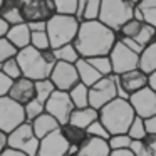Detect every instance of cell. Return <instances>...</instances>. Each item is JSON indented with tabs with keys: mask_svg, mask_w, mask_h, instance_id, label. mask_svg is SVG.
<instances>
[{
	"mask_svg": "<svg viewBox=\"0 0 156 156\" xmlns=\"http://www.w3.org/2000/svg\"><path fill=\"white\" fill-rule=\"evenodd\" d=\"M146 148V156H156V134L153 133H146V136L143 138Z\"/></svg>",
	"mask_w": 156,
	"mask_h": 156,
	"instance_id": "cell-39",
	"label": "cell"
},
{
	"mask_svg": "<svg viewBox=\"0 0 156 156\" xmlns=\"http://www.w3.org/2000/svg\"><path fill=\"white\" fill-rule=\"evenodd\" d=\"M5 37L12 42L17 49H22L25 45L30 44V29H29L27 22H20V24H14L9 27Z\"/></svg>",
	"mask_w": 156,
	"mask_h": 156,
	"instance_id": "cell-19",
	"label": "cell"
},
{
	"mask_svg": "<svg viewBox=\"0 0 156 156\" xmlns=\"http://www.w3.org/2000/svg\"><path fill=\"white\" fill-rule=\"evenodd\" d=\"M128 2H131V4H134V5H136V4L139 2V0H128Z\"/></svg>",
	"mask_w": 156,
	"mask_h": 156,
	"instance_id": "cell-50",
	"label": "cell"
},
{
	"mask_svg": "<svg viewBox=\"0 0 156 156\" xmlns=\"http://www.w3.org/2000/svg\"><path fill=\"white\" fill-rule=\"evenodd\" d=\"M109 59H111L112 66V74H122L126 71L136 69L139 64V54L134 52L133 49H129L122 41L116 39L114 45L109 51Z\"/></svg>",
	"mask_w": 156,
	"mask_h": 156,
	"instance_id": "cell-10",
	"label": "cell"
},
{
	"mask_svg": "<svg viewBox=\"0 0 156 156\" xmlns=\"http://www.w3.org/2000/svg\"><path fill=\"white\" fill-rule=\"evenodd\" d=\"M25 121L24 104L17 102L10 96H0V129L10 133Z\"/></svg>",
	"mask_w": 156,
	"mask_h": 156,
	"instance_id": "cell-9",
	"label": "cell"
},
{
	"mask_svg": "<svg viewBox=\"0 0 156 156\" xmlns=\"http://www.w3.org/2000/svg\"><path fill=\"white\" fill-rule=\"evenodd\" d=\"M109 156H134L129 146H122V148H114L109 151Z\"/></svg>",
	"mask_w": 156,
	"mask_h": 156,
	"instance_id": "cell-42",
	"label": "cell"
},
{
	"mask_svg": "<svg viewBox=\"0 0 156 156\" xmlns=\"http://www.w3.org/2000/svg\"><path fill=\"white\" fill-rule=\"evenodd\" d=\"M19 49L9 41L7 37H0V69H2V64L4 61H7L9 57H14L17 54Z\"/></svg>",
	"mask_w": 156,
	"mask_h": 156,
	"instance_id": "cell-33",
	"label": "cell"
},
{
	"mask_svg": "<svg viewBox=\"0 0 156 156\" xmlns=\"http://www.w3.org/2000/svg\"><path fill=\"white\" fill-rule=\"evenodd\" d=\"M9 27H10V24H9V22L5 20L2 15H0V37H5V34H7Z\"/></svg>",
	"mask_w": 156,
	"mask_h": 156,
	"instance_id": "cell-46",
	"label": "cell"
},
{
	"mask_svg": "<svg viewBox=\"0 0 156 156\" xmlns=\"http://www.w3.org/2000/svg\"><path fill=\"white\" fill-rule=\"evenodd\" d=\"M128 134L131 136V139H143L146 136V128H144V119L134 116L133 122L128 128Z\"/></svg>",
	"mask_w": 156,
	"mask_h": 156,
	"instance_id": "cell-32",
	"label": "cell"
},
{
	"mask_svg": "<svg viewBox=\"0 0 156 156\" xmlns=\"http://www.w3.org/2000/svg\"><path fill=\"white\" fill-rule=\"evenodd\" d=\"M54 2V9L57 14H69L76 15L77 10V0H52Z\"/></svg>",
	"mask_w": 156,
	"mask_h": 156,
	"instance_id": "cell-35",
	"label": "cell"
},
{
	"mask_svg": "<svg viewBox=\"0 0 156 156\" xmlns=\"http://www.w3.org/2000/svg\"><path fill=\"white\" fill-rule=\"evenodd\" d=\"M118 96L116 91V74L102 76L99 81L89 86V106L94 109H101L106 102L114 99Z\"/></svg>",
	"mask_w": 156,
	"mask_h": 156,
	"instance_id": "cell-11",
	"label": "cell"
},
{
	"mask_svg": "<svg viewBox=\"0 0 156 156\" xmlns=\"http://www.w3.org/2000/svg\"><path fill=\"white\" fill-rule=\"evenodd\" d=\"M30 45L35 49H41V51H45V49H51V41H49V35L45 30H34L30 32Z\"/></svg>",
	"mask_w": 156,
	"mask_h": 156,
	"instance_id": "cell-31",
	"label": "cell"
},
{
	"mask_svg": "<svg viewBox=\"0 0 156 156\" xmlns=\"http://www.w3.org/2000/svg\"><path fill=\"white\" fill-rule=\"evenodd\" d=\"M7 96H10L12 99H15L20 104H27L29 101L35 98V81L25 77V76L14 79Z\"/></svg>",
	"mask_w": 156,
	"mask_h": 156,
	"instance_id": "cell-16",
	"label": "cell"
},
{
	"mask_svg": "<svg viewBox=\"0 0 156 156\" xmlns=\"http://www.w3.org/2000/svg\"><path fill=\"white\" fill-rule=\"evenodd\" d=\"M136 5L143 10L144 22L156 27V0H139Z\"/></svg>",
	"mask_w": 156,
	"mask_h": 156,
	"instance_id": "cell-30",
	"label": "cell"
},
{
	"mask_svg": "<svg viewBox=\"0 0 156 156\" xmlns=\"http://www.w3.org/2000/svg\"><path fill=\"white\" fill-rule=\"evenodd\" d=\"M30 124H32V129H34V133H35V136H37L39 139L42 138V136H45V134H49L51 131H54V129H57L59 126V121L54 118V116H51L49 112H41V114L37 116V118H34L30 121Z\"/></svg>",
	"mask_w": 156,
	"mask_h": 156,
	"instance_id": "cell-21",
	"label": "cell"
},
{
	"mask_svg": "<svg viewBox=\"0 0 156 156\" xmlns=\"http://www.w3.org/2000/svg\"><path fill=\"white\" fill-rule=\"evenodd\" d=\"M99 9H101V0H77L76 17L79 19V22L94 20L99 17Z\"/></svg>",
	"mask_w": 156,
	"mask_h": 156,
	"instance_id": "cell-23",
	"label": "cell"
},
{
	"mask_svg": "<svg viewBox=\"0 0 156 156\" xmlns=\"http://www.w3.org/2000/svg\"><path fill=\"white\" fill-rule=\"evenodd\" d=\"M24 109H25V121L30 122L34 118H37L41 112H44V104L42 102H39L37 99H32V101H29L27 104H24Z\"/></svg>",
	"mask_w": 156,
	"mask_h": 156,
	"instance_id": "cell-36",
	"label": "cell"
},
{
	"mask_svg": "<svg viewBox=\"0 0 156 156\" xmlns=\"http://www.w3.org/2000/svg\"><path fill=\"white\" fill-rule=\"evenodd\" d=\"M12 81H14V79H10L5 72L0 71V96H7L9 94V89H10V86H12Z\"/></svg>",
	"mask_w": 156,
	"mask_h": 156,
	"instance_id": "cell-41",
	"label": "cell"
},
{
	"mask_svg": "<svg viewBox=\"0 0 156 156\" xmlns=\"http://www.w3.org/2000/svg\"><path fill=\"white\" fill-rule=\"evenodd\" d=\"M74 64H76V69H77V74H79V81L84 82L86 86H92L96 81H99L102 77L86 57H79Z\"/></svg>",
	"mask_w": 156,
	"mask_h": 156,
	"instance_id": "cell-22",
	"label": "cell"
},
{
	"mask_svg": "<svg viewBox=\"0 0 156 156\" xmlns=\"http://www.w3.org/2000/svg\"><path fill=\"white\" fill-rule=\"evenodd\" d=\"M109 143L108 139L99 138V136L87 134L86 139L82 141V144L79 146V156H109Z\"/></svg>",
	"mask_w": 156,
	"mask_h": 156,
	"instance_id": "cell-18",
	"label": "cell"
},
{
	"mask_svg": "<svg viewBox=\"0 0 156 156\" xmlns=\"http://www.w3.org/2000/svg\"><path fill=\"white\" fill-rule=\"evenodd\" d=\"M99 111V121L106 126L109 134H119L128 133L129 124L134 119V109L129 104L128 99H122L116 96L109 102H106Z\"/></svg>",
	"mask_w": 156,
	"mask_h": 156,
	"instance_id": "cell-3",
	"label": "cell"
},
{
	"mask_svg": "<svg viewBox=\"0 0 156 156\" xmlns=\"http://www.w3.org/2000/svg\"><path fill=\"white\" fill-rule=\"evenodd\" d=\"M138 67L143 72L149 74L156 69V41H153L151 44H148L139 54V64Z\"/></svg>",
	"mask_w": 156,
	"mask_h": 156,
	"instance_id": "cell-24",
	"label": "cell"
},
{
	"mask_svg": "<svg viewBox=\"0 0 156 156\" xmlns=\"http://www.w3.org/2000/svg\"><path fill=\"white\" fill-rule=\"evenodd\" d=\"M61 131L69 144H76V146H81L82 141L86 139V136H87V131L84 128H79V126L71 124V122L61 124Z\"/></svg>",
	"mask_w": 156,
	"mask_h": 156,
	"instance_id": "cell-25",
	"label": "cell"
},
{
	"mask_svg": "<svg viewBox=\"0 0 156 156\" xmlns=\"http://www.w3.org/2000/svg\"><path fill=\"white\" fill-rule=\"evenodd\" d=\"M0 71L5 72L10 79H17V77H20V76H22L20 66H19L15 55H14V57H9L7 61H4V64H2V69H0Z\"/></svg>",
	"mask_w": 156,
	"mask_h": 156,
	"instance_id": "cell-34",
	"label": "cell"
},
{
	"mask_svg": "<svg viewBox=\"0 0 156 156\" xmlns=\"http://www.w3.org/2000/svg\"><path fill=\"white\" fill-rule=\"evenodd\" d=\"M49 79L55 86V89L69 91L72 86H76L79 82V74H77V69H76V64L55 61L54 67H52L51 74H49Z\"/></svg>",
	"mask_w": 156,
	"mask_h": 156,
	"instance_id": "cell-14",
	"label": "cell"
},
{
	"mask_svg": "<svg viewBox=\"0 0 156 156\" xmlns=\"http://www.w3.org/2000/svg\"><path fill=\"white\" fill-rule=\"evenodd\" d=\"M116 32L99 19L94 20H82L79 24L77 35L72 44L76 45L81 57H92V55H108L111 47L114 45Z\"/></svg>",
	"mask_w": 156,
	"mask_h": 156,
	"instance_id": "cell-1",
	"label": "cell"
},
{
	"mask_svg": "<svg viewBox=\"0 0 156 156\" xmlns=\"http://www.w3.org/2000/svg\"><path fill=\"white\" fill-rule=\"evenodd\" d=\"M19 66H20L22 76L32 79V81H37V79H44L49 77L52 67L55 64V57L52 49H41L32 47L30 44L25 45V47L19 49L17 54H15Z\"/></svg>",
	"mask_w": 156,
	"mask_h": 156,
	"instance_id": "cell-2",
	"label": "cell"
},
{
	"mask_svg": "<svg viewBox=\"0 0 156 156\" xmlns=\"http://www.w3.org/2000/svg\"><path fill=\"white\" fill-rule=\"evenodd\" d=\"M72 109H74V104L71 101L69 92L61 91V89H55L44 104V111L49 112L51 116H54L59 121V124H66L69 121Z\"/></svg>",
	"mask_w": 156,
	"mask_h": 156,
	"instance_id": "cell-12",
	"label": "cell"
},
{
	"mask_svg": "<svg viewBox=\"0 0 156 156\" xmlns=\"http://www.w3.org/2000/svg\"><path fill=\"white\" fill-rule=\"evenodd\" d=\"M144 128H146V133L156 134V114L149 116V118H144Z\"/></svg>",
	"mask_w": 156,
	"mask_h": 156,
	"instance_id": "cell-44",
	"label": "cell"
},
{
	"mask_svg": "<svg viewBox=\"0 0 156 156\" xmlns=\"http://www.w3.org/2000/svg\"><path fill=\"white\" fill-rule=\"evenodd\" d=\"M0 156H25L24 151H20V149L14 148V146H5L4 149H2V153H0Z\"/></svg>",
	"mask_w": 156,
	"mask_h": 156,
	"instance_id": "cell-43",
	"label": "cell"
},
{
	"mask_svg": "<svg viewBox=\"0 0 156 156\" xmlns=\"http://www.w3.org/2000/svg\"><path fill=\"white\" fill-rule=\"evenodd\" d=\"M133 19H136V20H144V15H143V10L138 7V5H134V10H133Z\"/></svg>",
	"mask_w": 156,
	"mask_h": 156,
	"instance_id": "cell-48",
	"label": "cell"
},
{
	"mask_svg": "<svg viewBox=\"0 0 156 156\" xmlns=\"http://www.w3.org/2000/svg\"><path fill=\"white\" fill-rule=\"evenodd\" d=\"M7 146V133H4L2 129H0V153H2V149Z\"/></svg>",
	"mask_w": 156,
	"mask_h": 156,
	"instance_id": "cell-49",
	"label": "cell"
},
{
	"mask_svg": "<svg viewBox=\"0 0 156 156\" xmlns=\"http://www.w3.org/2000/svg\"><path fill=\"white\" fill-rule=\"evenodd\" d=\"M79 19L76 15L69 14H57L55 12L51 19H47V25H45V32L51 41V49H55L59 45L69 44L74 41L79 30Z\"/></svg>",
	"mask_w": 156,
	"mask_h": 156,
	"instance_id": "cell-4",
	"label": "cell"
},
{
	"mask_svg": "<svg viewBox=\"0 0 156 156\" xmlns=\"http://www.w3.org/2000/svg\"><path fill=\"white\" fill-rule=\"evenodd\" d=\"M129 148H131V151L134 156H146V148H144L143 139H131Z\"/></svg>",
	"mask_w": 156,
	"mask_h": 156,
	"instance_id": "cell-40",
	"label": "cell"
},
{
	"mask_svg": "<svg viewBox=\"0 0 156 156\" xmlns=\"http://www.w3.org/2000/svg\"><path fill=\"white\" fill-rule=\"evenodd\" d=\"M109 143V148L114 149V148H122V146H129L131 143V136L128 133H119V134H111L108 139Z\"/></svg>",
	"mask_w": 156,
	"mask_h": 156,
	"instance_id": "cell-38",
	"label": "cell"
},
{
	"mask_svg": "<svg viewBox=\"0 0 156 156\" xmlns=\"http://www.w3.org/2000/svg\"><path fill=\"white\" fill-rule=\"evenodd\" d=\"M128 101L134 109V114L139 118L144 119L156 114V91L149 86H144V87L131 92Z\"/></svg>",
	"mask_w": 156,
	"mask_h": 156,
	"instance_id": "cell-13",
	"label": "cell"
},
{
	"mask_svg": "<svg viewBox=\"0 0 156 156\" xmlns=\"http://www.w3.org/2000/svg\"><path fill=\"white\" fill-rule=\"evenodd\" d=\"M116 81L128 94H131V92L148 86V74L143 72L139 67H136V69H131V71L122 72V74H116Z\"/></svg>",
	"mask_w": 156,
	"mask_h": 156,
	"instance_id": "cell-17",
	"label": "cell"
},
{
	"mask_svg": "<svg viewBox=\"0 0 156 156\" xmlns=\"http://www.w3.org/2000/svg\"><path fill=\"white\" fill-rule=\"evenodd\" d=\"M118 37H128L131 41H134L138 45H141L143 49L148 44H151L154 41L156 35V27H153L151 24L144 20H136V19H129L128 22L119 27V30L116 32Z\"/></svg>",
	"mask_w": 156,
	"mask_h": 156,
	"instance_id": "cell-8",
	"label": "cell"
},
{
	"mask_svg": "<svg viewBox=\"0 0 156 156\" xmlns=\"http://www.w3.org/2000/svg\"><path fill=\"white\" fill-rule=\"evenodd\" d=\"M133 10H134V4L128 0H101L98 19L114 32H118L124 22L133 19Z\"/></svg>",
	"mask_w": 156,
	"mask_h": 156,
	"instance_id": "cell-5",
	"label": "cell"
},
{
	"mask_svg": "<svg viewBox=\"0 0 156 156\" xmlns=\"http://www.w3.org/2000/svg\"><path fill=\"white\" fill-rule=\"evenodd\" d=\"M2 4H4V0H0V7H2Z\"/></svg>",
	"mask_w": 156,
	"mask_h": 156,
	"instance_id": "cell-51",
	"label": "cell"
},
{
	"mask_svg": "<svg viewBox=\"0 0 156 156\" xmlns=\"http://www.w3.org/2000/svg\"><path fill=\"white\" fill-rule=\"evenodd\" d=\"M9 4H14L20 10L22 20H47L55 14L54 2L52 0H4Z\"/></svg>",
	"mask_w": 156,
	"mask_h": 156,
	"instance_id": "cell-6",
	"label": "cell"
},
{
	"mask_svg": "<svg viewBox=\"0 0 156 156\" xmlns=\"http://www.w3.org/2000/svg\"><path fill=\"white\" fill-rule=\"evenodd\" d=\"M52 52H54L55 61L72 62V64H74V62L77 61L79 57H81V55H79V52H77V49H76V45L72 44V42L64 44V45H59V47L52 49Z\"/></svg>",
	"mask_w": 156,
	"mask_h": 156,
	"instance_id": "cell-27",
	"label": "cell"
},
{
	"mask_svg": "<svg viewBox=\"0 0 156 156\" xmlns=\"http://www.w3.org/2000/svg\"><path fill=\"white\" fill-rule=\"evenodd\" d=\"M29 29H30V32L34 30H45V25H47V20H30L27 22Z\"/></svg>",
	"mask_w": 156,
	"mask_h": 156,
	"instance_id": "cell-45",
	"label": "cell"
},
{
	"mask_svg": "<svg viewBox=\"0 0 156 156\" xmlns=\"http://www.w3.org/2000/svg\"><path fill=\"white\" fill-rule=\"evenodd\" d=\"M7 144L24 151L25 156H37L39 138L35 136L30 122L24 121L15 129H12L10 133H7Z\"/></svg>",
	"mask_w": 156,
	"mask_h": 156,
	"instance_id": "cell-7",
	"label": "cell"
},
{
	"mask_svg": "<svg viewBox=\"0 0 156 156\" xmlns=\"http://www.w3.org/2000/svg\"><path fill=\"white\" fill-rule=\"evenodd\" d=\"M148 86H149L151 89H154V91H156V69H154L153 72H149V74H148Z\"/></svg>",
	"mask_w": 156,
	"mask_h": 156,
	"instance_id": "cell-47",
	"label": "cell"
},
{
	"mask_svg": "<svg viewBox=\"0 0 156 156\" xmlns=\"http://www.w3.org/2000/svg\"><path fill=\"white\" fill-rule=\"evenodd\" d=\"M69 143L61 131V126L39 139L37 156H67Z\"/></svg>",
	"mask_w": 156,
	"mask_h": 156,
	"instance_id": "cell-15",
	"label": "cell"
},
{
	"mask_svg": "<svg viewBox=\"0 0 156 156\" xmlns=\"http://www.w3.org/2000/svg\"><path fill=\"white\" fill-rule=\"evenodd\" d=\"M69 96H71V101L74 104V108H84L89 106V86H86L84 82L79 81L76 86H72L69 89Z\"/></svg>",
	"mask_w": 156,
	"mask_h": 156,
	"instance_id": "cell-26",
	"label": "cell"
},
{
	"mask_svg": "<svg viewBox=\"0 0 156 156\" xmlns=\"http://www.w3.org/2000/svg\"><path fill=\"white\" fill-rule=\"evenodd\" d=\"M86 59L91 62L92 67H94L101 76L112 74V66H111V59H109V55H92V57H86Z\"/></svg>",
	"mask_w": 156,
	"mask_h": 156,
	"instance_id": "cell-29",
	"label": "cell"
},
{
	"mask_svg": "<svg viewBox=\"0 0 156 156\" xmlns=\"http://www.w3.org/2000/svg\"><path fill=\"white\" fill-rule=\"evenodd\" d=\"M99 118V111L98 109H94L92 106H84V108H74L71 112V116H69V121L71 124H76L79 126V128H87L89 124H91L92 121H96V119Z\"/></svg>",
	"mask_w": 156,
	"mask_h": 156,
	"instance_id": "cell-20",
	"label": "cell"
},
{
	"mask_svg": "<svg viewBox=\"0 0 156 156\" xmlns=\"http://www.w3.org/2000/svg\"><path fill=\"white\" fill-rule=\"evenodd\" d=\"M55 91V86L52 84V81L49 77L37 79L35 81V99L42 104H45V101L49 99V96Z\"/></svg>",
	"mask_w": 156,
	"mask_h": 156,
	"instance_id": "cell-28",
	"label": "cell"
},
{
	"mask_svg": "<svg viewBox=\"0 0 156 156\" xmlns=\"http://www.w3.org/2000/svg\"><path fill=\"white\" fill-rule=\"evenodd\" d=\"M86 131H87V134L99 136V138H104V139H109V136H111V134H109V131L106 129V126L99 121V118L96 119V121H92L91 124L86 128Z\"/></svg>",
	"mask_w": 156,
	"mask_h": 156,
	"instance_id": "cell-37",
	"label": "cell"
},
{
	"mask_svg": "<svg viewBox=\"0 0 156 156\" xmlns=\"http://www.w3.org/2000/svg\"><path fill=\"white\" fill-rule=\"evenodd\" d=\"M154 41H156V35H154Z\"/></svg>",
	"mask_w": 156,
	"mask_h": 156,
	"instance_id": "cell-52",
	"label": "cell"
}]
</instances>
